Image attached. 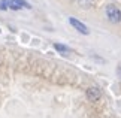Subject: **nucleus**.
<instances>
[{"label": "nucleus", "mask_w": 121, "mask_h": 118, "mask_svg": "<svg viewBox=\"0 0 121 118\" xmlns=\"http://www.w3.org/2000/svg\"><path fill=\"white\" fill-rule=\"evenodd\" d=\"M106 17L111 22L117 24V22L121 21V11L115 6V4H108L106 6Z\"/></svg>", "instance_id": "obj_1"}, {"label": "nucleus", "mask_w": 121, "mask_h": 118, "mask_svg": "<svg viewBox=\"0 0 121 118\" xmlns=\"http://www.w3.org/2000/svg\"><path fill=\"white\" fill-rule=\"evenodd\" d=\"M85 96L90 102H97L102 97V91H100L99 87H90V88H87Z\"/></svg>", "instance_id": "obj_2"}, {"label": "nucleus", "mask_w": 121, "mask_h": 118, "mask_svg": "<svg viewBox=\"0 0 121 118\" xmlns=\"http://www.w3.org/2000/svg\"><path fill=\"white\" fill-rule=\"evenodd\" d=\"M69 22H70V26H72V27H75V29L79 31V33H82V35H88V33H90L88 27H87L85 24H82L81 21L75 20V18H69Z\"/></svg>", "instance_id": "obj_3"}, {"label": "nucleus", "mask_w": 121, "mask_h": 118, "mask_svg": "<svg viewBox=\"0 0 121 118\" xmlns=\"http://www.w3.org/2000/svg\"><path fill=\"white\" fill-rule=\"evenodd\" d=\"M9 8H11V9H15V11H18V9H22V8L30 9L31 6L26 2V0H9Z\"/></svg>", "instance_id": "obj_4"}, {"label": "nucleus", "mask_w": 121, "mask_h": 118, "mask_svg": "<svg viewBox=\"0 0 121 118\" xmlns=\"http://www.w3.org/2000/svg\"><path fill=\"white\" fill-rule=\"evenodd\" d=\"M76 3L79 4L81 8H84V9H88V8H91L93 4L96 3V0H76Z\"/></svg>", "instance_id": "obj_5"}, {"label": "nucleus", "mask_w": 121, "mask_h": 118, "mask_svg": "<svg viewBox=\"0 0 121 118\" xmlns=\"http://www.w3.org/2000/svg\"><path fill=\"white\" fill-rule=\"evenodd\" d=\"M54 48L58 51V52H67L69 51V48L66 45H61V44H54Z\"/></svg>", "instance_id": "obj_6"}, {"label": "nucleus", "mask_w": 121, "mask_h": 118, "mask_svg": "<svg viewBox=\"0 0 121 118\" xmlns=\"http://www.w3.org/2000/svg\"><path fill=\"white\" fill-rule=\"evenodd\" d=\"M9 8V0H0V11H6Z\"/></svg>", "instance_id": "obj_7"}, {"label": "nucleus", "mask_w": 121, "mask_h": 118, "mask_svg": "<svg viewBox=\"0 0 121 118\" xmlns=\"http://www.w3.org/2000/svg\"><path fill=\"white\" fill-rule=\"evenodd\" d=\"M117 73H118V76L121 79V66H118V67H117Z\"/></svg>", "instance_id": "obj_8"}]
</instances>
